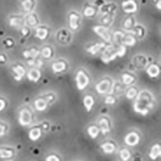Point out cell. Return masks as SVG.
Here are the masks:
<instances>
[{
  "instance_id": "6da1fadb",
  "label": "cell",
  "mask_w": 161,
  "mask_h": 161,
  "mask_svg": "<svg viewBox=\"0 0 161 161\" xmlns=\"http://www.w3.org/2000/svg\"><path fill=\"white\" fill-rule=\"evenodd\" d=\"M117 56L116 48L112 45H109L106 47L105 50L103 53L101 60L105 63H108L111 61H113Z\"/></svg>"
},
{
  "instance_id": "7a4b0ae2",
  "label": "cell",
  "mask_w": 161,
  "mask_h": 161,
  "mask_svg": "<svg viewBox=\"0 0 161 161\" xmlns=\"http://www.w3.org/2000/svg\"><path fill=\"white\" fill-rule=\"evenodd\" d=\"M93 31L97 35L99 36L106 42H110L112 39V36L109 29L104 26H95L93 27Z\"/></svg>"
},
{
  "instance_id": "3957f363",
  "label": "cell",
  "mask_w": 161,
  "mask_h": 161,
  "mask_svg": "<svg viewBox=\"0 0 161 161\" xmlns=\"http://www.w3.org/2000/svg\"><path fill=\"white\" fill-rule=\"evenodd\" d=\"M75 80L77 87L79 90H84L89 83L88 77L83 71H79L77 72Z\"/></svg>"
},
{
  "instance_id": "277c9868",
  "label": "cell",
  "mask_w": 161,
  "mask_h": 161,
  "mask_svg": "<svg viewBox=\"0 0 161 161\" xmlns=\"http://www.w3.org/2000/svg\"><path fill=\"white\" fill-rule=\"evenodd\" d=\"M122 8L127 14H133L137 12L138 4L136 0H125L121 3Z\"/></svg>"
},
{
  "instance_id": "5b68a950",
  "label": "cell",
  "mask_w": 161,
  "mask_h": 161,
  "mask_svg": "<svg viewBox=\"0 0 161 161\" xmlns=\"http://www.w3.org/2000/svg\"><path fill=\"white\" fill-rule=\"evenodd\" d=\"M8 22L11 27H22L25 24V18L21 15H11L8 18Z\"/></svg>"
},
{
  "instance_id": "8992f818",
  "label": "cell",
  "mask_w": 161,
  "mask_h": 161,
  "mask_svg": "<svg viewBox=\"0 0 161 161\" xmlns=\"http://www.w3.org/2000/svg\"><path fill=\"white\" fill-rule=\"evenodd\" d=\"M69 20L70 28L73 31L77 30L80 22V15L75 12H72L69 14Z\"/></svg>"
},
{
  "instance_id": "52a82bcc",
  "label": "cell",
  "mask_w": 161,
  "mask_h": 161,
  "mask_svg": "<svg viewBox=\"0 0 161 161\" xmlns=\"http://www.w3.org/2000/svg\"><path fill=\"white\" fill-rule=\"evenodd\" d=\"M49 29L45 26H38L36 29L35 37L40 40L46 39L49 36Z\"/></svg>"
},
{
  "instance_id": "ba28073f",
  "label": "cell",
  "mask_w": 161,
  "mask_h": 161,
  "mask_svg": "<svg viewBox=\"0 0 161 161\" xmlns=\"http://www.w3.org/2000/svg\"><path fill=\"white\" fill-rule=\"evenodd\" d=\"M106 47V44L104 42H98L89 46L86 48L88 53L92 55H96L100 50Z\"/></svg>"
},
{
  "instance_id": "9c48e42d",
  "label": "cell",
  "mask_w": 161,
  "mask_h": 161,
  "mask_svg": "<svg viewBox=\"0 0 161 161\" xmlns=\"http://www.w3.org/2000/svg\"><path fill=\"white\" fill-rule=\"evenodd\" d=\"M125 142L128 146H136L139 142V137L136 133H130L126 136Z\"/></svg>"
},
{
  "instance_id": "30bf717a",
  "label": "cell",
  "mask_w": 161,
  "mask_h": 161,
  "mask_svg": "<svg viewBox=\"0 0 161 161\" xmlns=\"http://www.w3.org/2000/svg\"><path fill=\"white\" fill-rule=\"evenodd\" d=\"M20 5L24 11L31 12L36 6V2L35 0H21Z\"/></svg>"
},
{
  "instance_id": "8fae6325",
  "label": "cell",
  "mask_w": 161,
  "mask_h": 161,
  "mask_svg": "<svg viewBox=\"0 0 161 161\" xmlns=\"http://www.w3.org/2000/svg\"><path fill=\"white\" fill-rule=\"evenodd\" d=\"M25 23L28 26H37L39 23V19L37 16L34 13H31L26 18H25Z\"/></svg>"
},
{
  "instance_id": "7c38bea8",
  "label": "cell",
  "mask_w": 161,
  "mask_h": 161,
  "mask_svg": "<svg viewBox=\"0 0 161 161\" xmlns=\"http://www.w3.org/2000/svg\"><path fill=\"white\" fill-rule=\"evenodd\" d=\"M70 33L69 32V31L63 29L59 31L58 34V37L59 41L60 42L63 43H66L69 42L70 39Z\"/></svg>"
},
{
  "instance_id": "4fadbf2b",
  "label": "cell",
  "mask_w": 161,
  "mask_h": 161,
  "mask_svg": "<svg viewBox=\"0 0 161 161\" xmlns=\"http://www.w3.org/2000/svg\"><path fill=\"white\" fill-rule=\"evenodd\" d=\"M101 12L103 13V15L106 14H114L116 10V5L114 3L104 4L101 7Z\"/></svg>"
},
{
  "instance_id": "5bb4252c",
  "label": "cell",
  "mask_w": 161,
  "mask_h": 161,
  "mask_svg": "<svg viewBox=\"0 0 161 161\" xmlns=\"http://www.w3.org/2000/svg\"><path fill=\"white\" fill-rule=\"evenodd\" d=\"M39 54L40 52L36 48H31L23 52V56L25 58L36 59Z\"/></svg>"
},
{
  "instance_id": "9a60e30c",
  "label": "cell",
  "mask_w": 161,
  "mask_h": 161,
  "mask_svg": "<svg viewBox=\"0 0 161 161\" xmlns=\"http://www.w3.org/2000/svg\"><path fill=\"white\" fill-rule=\"evenodd\" d=\"M96 14V7L92 5H86L83 10V15L87 18H91L94 16Z\"/></svg>"
},
{
  "instance_id": "2e32d148",
  "label": "cell",
  "mask_w": 161,
  "mask_h": 161,
  "mask_svg": "<svg viewBox=\"0 0 161 161\" xmlns=\"http://www.w3.org/2000/svg\"><path fill=\"white\" fill-rule=\"evenodd\" d=\"M110 87V82L108 80H104L96 85V90L99 93H105Z\"/></svg>"
},
{
  "instance_id": "e0dca14e",
  "label": "cell",
  "mask_w": 161,
  "mask_h": 161,
  "mask_svg": "<svg viewBox=\"0 0 161 161\" xmlns=\"http://www.w3.org/2000/svg\"><path fill=\"white\" fill-rule=\"evenodd\" d=\"M160 146L158 144H155L152 147V150L149 154V157L152 160H155L158 156H160Z\"/></svg>"
},
{
  "instance_id": "ac0fdd59",
  "label": "cell",
  "mask_w": 161,
  "mask_h": 161,
  "mask_svg": "<svg viewBox=\"0 0 161 161\" xmlns=\"http://www.w3.org/2000/svg\"><path fill=\"white\" fill-rule=\"evenodd\" d=\"M160 73V70L157 65L152 64L147 70V74L150 77H156Z\"/></svg>"
},
{
  "instance_id": "d6986e66",
  "label": "cell",
  "mask_w": 161,
  "mask_h": 161,
  "mask_svg": "<svg viewBox=\"0 0 161 161\" xmlns=\"http://www.w3.org/2000/svg\"><path fill=\"white\" fill-rule=\"evenodd\" d=\"M121 43H123L124 45L126 46L132 47L135 45L136 43V39L133 35H127L125 36Z\"/></svg>"
},
{
  "instance_id": "ffe728a7",
  "label": "cell",
  "mask_w": 161,
  "mask_h": 161,
  "mask_svg": "<svg viewBox=\"0 0 161 161\" xmlns=\"http://www.w3.org/2000/svg\"><path fill=\"white\" fill-rule=\"evenodd\" d=\"M66 69V64L64 62H57L53 63L52 65V69L54 72H61Z\"/></svg>"
},
{
  "instance_id": "44dd1931",
  "label": "cell",
  "mask_w": 161,
  "mask_h": 161,
  "mask_svg": "<svg viewBox=\"0 0 161 161\" xmlns=\"http://www.w3.org/2000/svg\"><path fill=\"white\" fill-rule=\"evenodd\" d=\"M83 104L85 107V108L88 112H90L92 108V106L94 104V101H93L92 97L91 96H86L83 100Z\"/></svg>"
},
{
  "instance_id": "7402d4cb",
  "label": "cell",
  "mask_w": 161,
  "mask_h": 161,
  "mask_svg": "<svg viewBox=\"0 0 161 161\" xmlns=\"http://www.w3.org/2000/svg\"><path fill=\"white\" fill-rule=\"evenodd\" d=\"M101 147L103 149L104 153H105L106 154L112 153L115 150L114 145L112 143H110V142H107V143L102 144L101 146Z\"/></svg>"
},
{
  "instance_id": "603a6c76",
  "label": "cell",
  "mask_w": 161,
  "mask_h": 161,
  "mask_svg": "<svg viewBox=\"0 0 161 161\" xmlns=\"http://www.w3.org/2000/svg\"><path fill=\"white\" fill-rule=\"evenodd\" d=\"M41 77V73L36 69L32 70L28 74V77L30 80H33L34 82H37L39 79Z\"/></svg>"
},
{
  "instance_id": "cb8c5ba5",
  "label": "cell",
  "mask_w": 161,
  "mask_h": 161,
  "mask_svg": "<svg viewBox=\"0 0 161 161\" xmlns=\"http://www.w3.org/2000/svg\"><path fill=\"white\" fill-rule=\"evenodd\" d=\"M99 125H100L101 130L103 135H105L106 133L110 131V127L108 125V123L105 119H103L100 120Z\"/></svg>"
},
{
  "instance_id": "d4e9b609",
  "label": "cell",
  "mask_w": 161,
  "mask_h": 161,
  "mask_svg": "<svg viewBox=\"0 0 161 161\" xmlns=\"http://www.w3.org/2000/svg\"><path fill=\"white\" fill-rule=\"evenodd\" d=\"M87 131H88V133L89 134V136H90V137L92 139H94L97 137L98 134L100 131V130L98 128H97L96 126H93L89 127Z\"/></svg>"
},
{
  "instance_id": "484cf974",
  "label": "cell",
  "mask_w": 161,
  "mask_h": 161,
  "mask_svg": "<svg viewBox=\"0 0 161 161\" xmlns=\"http://www.w3.org/2000/svg\"><path fill=\"white\" fill-rule=\"evenodd\" d=\"M35 106L37 110L39 111H43L47 108V102L43 99H38L35 102Z\"/></svg>"
},
{
  "instance_id": "4316f807",
  "label": "cell",
  "mask_w": 161,
  "mask_h": 161,
  "mask_svg": "<svg viewBox=\"0 0 161 161\" xmlns=\"http://www.w3.org/2000/svg\"><path fill=\"white\" fill-rule=\"evenodd\" d=\"M135 23H136V21L134 19V18L133 17L130 16L125 20L123 23V25L125 28L127 29H130L133 28V26H134V25H135Z\"/></svg>"
},
{
  "instance_id": "83f0119b",
  "label": "cell",
  "mask_w": 161,
  "mask_h": 161,
  "mask_svg": "<svg viewBox=\"0 0 161 161\" xmlns=\"http://www.w3.org/2000/svg\"><path fill=\"white\" fill-rule=\"evenodd\" d=\"M125 34L121 31H116L113 34V39L115 42H122V40Z\"/></svg>"
},
{
  "instance_id": "f1b7e54d",
  "label": "cell",
  "mask_w": 161,
  "mask_h": 161,
  "mask_svg": "<svg viewBox=\"0 0 161 161\" xmlns=\"http://www.w3.org/2000/svg\"><path fill=\"white\" fill-rule=\"evenodd\" d=\"M40 136H41V131L39 129L33 130L29 133V137L32 141L37 140Z\"/></svg>"
},
{
  "instance_id": "f546056e",
  "label": "cell",
  "mask_w": 161,
  "mask_h": 161,
  "mask_svg": "<svg viewBox=\"0 0 161 161\" xmlns=\"http://www.w3.org/2000/svg\"><path fill=\"white\" fill-rule=\"evenodd\" d=\"M40 53H42V55L45 58H49L51 57L52 54V50L51 47H45L42 52H40Z\"/></svg>"
},
{
  "instance_id": "4dcf8cb0",
  "label": "cell",
  "mask_w": 161,
  "mask_h": 161,
  "mask_svg": "<svg viewBox=\"0 0 161 161\" xmlns=\"http://www.w3.org/2000/svg\"><path fill=\"white\" fill-rule=\"evenodd\" d=\"M3 44L6 48H10L13 47V46L14 45L15 43H14V40H13L11 37H7V38L5 39L3 41Z\"/></svg>"
},
{
  "instance_id": "1f68e13d",
  "label": "cell",
  "mask_w": 161,
  "mask_h": 161,
  "mask_svg": "<svg viewBox=\"0 0 161 161\" xmlns=\"http://www.w3.org/2000/svg\"><path fill=\"white\" fill-rule=\"evenodd\" d=\"M19 33L23 37H27L31 34V30L29 26H22L20 29Z\"/></svg>"
},
{
  "instance_id": "d6a6232c",
  "label": "cell",
  "mask_w": 161,
  "mask_h": 161,
  "mask_svg": "<svg viewBox=\"0 0 161 161\" xmlns=\"http://www.w3.org/2000/svg\"><path fill=\"white\" fill-rule=\"evenodd\" d=\"M120 156L121 159L123 161H127L128 160H129V158L131 157V155L130 153V152L126 150V149H123L120 152Z\"/></svg>"
},
{
  "instance_id": "836d02e7",
  "label": "cell",
  "mask_w": 161,
  "mask_h": 161,
  "mask_svg": "<svg viewBox=\"0 0 161 161\" xmlns=\"http://www.w3.org/2000/svg\"><path fill=\"white\" fill-rule=\"evenodd\" d=\"M117 50V56L121 58L125 56L126 52V48L125 45H120L117 48H116Z\"/></svg>"
},
{
  "instance_id": "e575fe53",
  "label": "cell",
  "mask_w": 161,
  "mask_h": 161,
  "mask_svg": "<svg viewBox=\"0 0 161 161\" xmlns=\"http://www.w3.org/2000/svg\"><path fill=\"white\" fill-rule=\"evenodd\" d=\"M136 34H137L139 36V37H142L144 36V33H145V30L144 29V27H142V26L141 25H137L136 26Z\"/></svg>"
},
{
  "instance_id": "d590c367",
  "label": "cell",
  "mask_w": 161,
  "mask_h": 161,
  "mask_svg": "<svg viewBox=\"0 0 161 161\" xmlns=\"http://www.w3.org/2000/svg\"><path fill=\"white\" fill-rule=\"evenodd\" d=\"M122 78H123V83L126 85H130L133 80V77L126 74H123L122 76Z\"/></svg>"
},
{
  "instance_id": "8d00e7d4",
  "label": "cell",
  "mask_w": 161,
  "mask_h": 161,
  "mask_svg": "<svg viewBox=\"0 0 161 161\" xmlns=\"http://www.w3.org/2000/svg\"><path fill=\"white\" fill-rule=\"evenodd\" d=\"M137 93V91L136 90H135L134 88H131L130 90H128V92H127V94H126V97L128 99H133L134 97L136 96Z\"/></svg>"
},
{
  "instance_id": "74e56055",
  "label": "cell",
  "mask_w": 161,
  "mask_h": 161,
  "mask_svg": "<svg viewBox=\"0 0 161 161\" xmlns=\"http://www.w3.org/2000/svg\"><path fill=\"white\" fill-rule=\"evenodd\" d=\"M115 99L113 98L112 97H106L104 102L106 104H114L115 103Z\"/></svg>"
},
{
  "instance_id": "f35d334b",
  "label": "cell",
  "mask_w": 161,
  "mask_h": 161,
  "mask_svg": "<svg viewBox=\"0 0 161 161\" xmlns=\"http://www.w3.org/2000/svg\"><path fill=\"white\" fill-rule=\"evenodd\" d=\"M46 161H60L59 159L55 155H50L47 157Z\"/></svg>"
},
{
  "instance_id": "ab89813d",
  "label": "cell",
  "mask_w": 161,
  "mask_h": 161,
  "mask_svg": "<svg viewBox=\"0 0 161 161\" xmlns=\"http://www.w3.org/2000/svg\"><path fill=\"white\" fill-rule=\"evenodd\" d=\"M104 4V0H96L95 2V5L97 7H102Z\"/></svg>"
},
{
  "instance_id": "60d3db41",
  "label": "cell",
  "mask_w": 161,
  "mask_h": 161,
  "mask_svg": "<svg viewBox=\"0 0 161 161\" xmlns=\"http://www.w3.org/2000/svg\"><path fill=\"white\" fill-rule=\"evenodd\" d=\"M7 61V58L5 54H2V53H0V63L3 62L5 63Z\"/></svg>"
},
{
  "instance_id": "b9f144b4",
  "label": "cell",
  "mask_w": 161,
  "mask_h": 161,
  "mask_svg": "<svg viewBox=\"0 0 161 161\" xmlns=\"http://www.w3.org/2000/svg\"><path fill=\"white\" fill-rule=\"evenodd\" d=\"M157 7L159 10H160V0H159V2H158L157 3Z\"/></svg>"
}]
</instances>
